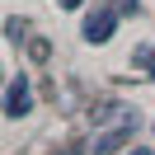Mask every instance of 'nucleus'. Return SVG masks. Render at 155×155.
Returning a JSON list of instances; mask_svg holds the SVG:
<instances>
[{
	"label": "nucleus",
	"instance_id": "nucleus-6",
	"mask_svg": "<svg viewBox=\"0 0 155 155\" xmlns=\"http://www.w3.org/2000/svg\"><path fill=\"white\" fill-rule=\"evenodd\" d=\"M132 155H150V150H146V146H136V150H132Z\"/></svg>",
	"mask_w": 155,
	"mask_h": 155
},
{
	"label": "nucleus",
	"instance_id": "nucleus-2",
	"mask_svg": "<svg viewBox=\"0 0 155 155\" xmlns=\"http://www.w3.org/2000/svg\"><path fill=\"white\" fill-rule=\"evenodd\" d=\"M28 104H33V94H28V80H14L10 89H5V117H24L28 113Z\"/></svg>",
	"mask_w": 155,
	"mask_h": 155
},
{
	"label": "nucleus",
	"instance_id": "nucleus-5",
	"mask_svg": "<svg viewBox=\"0 0 155 155\" xmlns=\"http://www.w3.org/2000/svg\"><path fill=\"white\" fill-rule=\"evenodd\" d=\"M75 5H85V0H61V10H75Z\"/></svg>",
	"mask_w": 155,
	"mask_h": 155
},
{
	"label": "nucleus",
	"instance_id": "nucleus-3",
	"mask_svg": "<svg viewBox=\"0 0 155 155\" xmlns=\"http://www.w3.org/2000/svg\"><path fill=\"white\" fill-rule=\"evenodd\" d=\"M113 24H117V14H113V10L89 14V19H85V38H89V42H108V38H113Z\"/></svg>",
	"mask_w": 155,
	"mask_h": 155
},
{
	"label": "nucleus",
	"instance_id": "nucleus-4",
	"mask_svg": "<svg viewBox=\"0 0 155 155\" xmlns=\"http://www.w3.org/2000/svg\"><path fill=\"white\" fill-rule=\"evenodd\" d=\"M146 66H150V75H155V47H146Z\"/></svg>",
	"mask_w": 155,
	"mask_h": 155
},
{
	"label": "nucleus",
	"instance_id": "nucleus-1",
	"mask_svg": "<svg viewBox=\"0 0 155 155\" xmlns=\"http://www.w3.org/2000/svg\"><path fill=\"white\" fill-rule=\"evenodd\" d=\"M136 136V113H127L122 122L113 127V132H99V141H94V155H113V150H122L127 141Z\"/></svg>",
	"mask_w": 155,
	"mask_h": 155
},
{
	"label": "nucleus",
	"instance_id": "nucleus-7",
	"mask_svg": "<svg viewBox=\"0 0 155 155\" xmlns=\"http://www.w3.org/2000/svg\"><path fill=\"white\" fill-rule=\"evenodd\" d=\"M57 155H66V150H57Z\"/></svg>",
	"mask_w": 155,
	"mask_h": 155
}]
</instances>
